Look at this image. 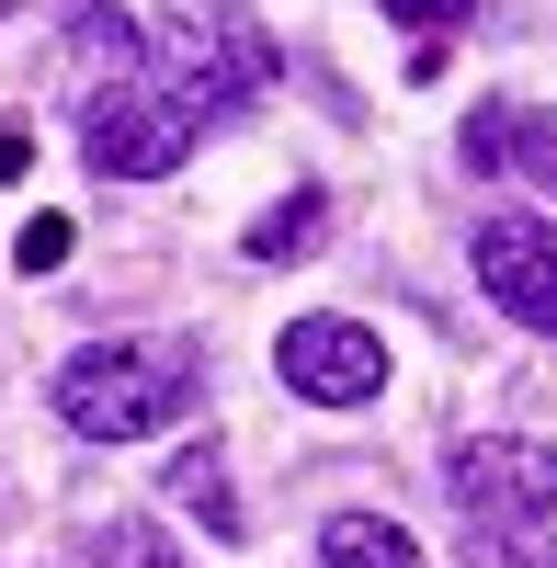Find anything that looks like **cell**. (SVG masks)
<instances>
[{
	"label": "cell",
	"instance_id": "1",
	"mask_svg": "<svg viewBox=\"0 0 557 568\" xmlns=\"http://www.w3.org/2000/svg\"><path fill=\"white\" fill-rule=\"evenodd\" d=\"M205 398L194 342H80L58 364V420L80 444H149Z\"/></svg>",
	"mask_w": 557,
	"mask_h": 568
},
{
	"label": "cell",
	"instance_id": "2",
	"mask_svg": "<svg viewBox=\"0 0 557 568\" xmlns=\"http://www.w3.org/2000/svg\"><path fill=\"white\" fill-rule=\"evenodd\" d=\"M149 69H160L149 91H171V103L194 114V136H205V125H227V114H251L285 58H273V34L240 12V0H171Z\"/></svg>",
	"mask_w": 557,
	"mask_h": 568
},
{
	"label": "cell",
	"instance_id": "3",
	"mask_svg": "<svg viewBox=\"0 0 557 568\" xmlns=\"http://www.w3.org/2000/svg\"><path fill=\"white\" fill-rule=\"evenodd\" d=\"M444 489L467 500V535L546 524V511H557V444H535V433H467L444 455Z\"/></svg>",
	"mask_w": 557,
	"mask_h": 568
},
{
	"label": "cell",
	"instance_id": "4",
	"mask_svg": "<svg viewBox=\"0 0 557 568\" xmlns=\"http://www.w3.org/2000/svg\"><path fill=\"white\" fill-rule=\"evenodd\" d=\"M80 149H91L103 182H160V171L194 160V114L171 91H149V80H114V91L80 103Z\"/></svg>",
	"mask_w": 557,
	"mask_h": 568
},
{
	"label": "cell",
	"instance_id": "5",
	"mask_svg": "<svg viewBox=\"0 0 557 568\" xmlns=\"http://www.w3.org/2000/svg\"><path fill=\"white\" fill-rule=\"evenodd\" d=\"M273 375H285L307 409H364V398L387 387V329H364L342 307L285 318V329H273Z\"/></svg>",
	"mask_w": 557,
	"mask_h": 568
},
{
	"label": "cell",
	"instance_id": "6",
	"mask_svg": "<svg viewBox=\"0 0 557 568\" xmlns=\"http://www.w3.org/2000/svg\"><path fill=\"white\" fill-rule=\"evenodd\" d=\"M467 262H478V296H489L500 318L557 329V227H546V216H478Z\"/></svg>",
	"mask_w": 557,
	"mask_h": 568
},
{
	"label": "cell",
	"instance_id": "7",
	"mask_svg": "<svg viewBox=\"0 0 557 568\" xmlns=\"http://www.w3.org/2000/svg\"><path fill=\"white\" fill-rule=\"evenodd\" d=\"M69 58L91 69V91H114V80H136V69H149V34H136L114 0H80V12H69Z\"/></svg>",
	"mask_w": 557,
	"mask_h": 568
},
{
	"label": "cell",
	"instance_id": "8",
	"mask_svg": "<svg viewBox=\"0 0 557 568\" xmlns=\"http://www.w3.org/2000/svg\"><path fill=\"white\" fill-rule=\"evenodd\" d=\"M318 568H422V546H409L387 511H331V524H318Z\"/></svg>",
	"mask_w": 557,
	"mask_h": 568
},
{
	"label": "cell",
	"instance_id": "9",
	"mask_svg": "<svg viewBox=\"0 0 557 568\" xmlns=\"http://www.w3.org/2000/svg\"><path fill=\"white\" fill-rule=\"evenodd\" d=\"M318 227H331V194H318V182H296L285 205H262V216H251V240H240V251H251V262H307V251H318Z\"/></svg>",
	"mask_w": 557,
	"mask_h": 568
},
{
	"label": "cell",
	"instance_id": "10",
	"mask_svg": "<svg viewBox=\"0 0 557 568\" xmlns=\"http://www.w3.org/2000/svg\"><path fill=\"white\" fill-rule=\"evenodd\" d=\"M500 171H524V182H546V194H557V114L500 103Z\"/></svg>",
	"mask_w": 557,
	"mask_h": 568
},
{
	"label": "cell",
	"instance_id": "11",
	"mask_svg": "<svg viewBox=\"0 0 557 568\" xmlns=\"http://www.w3.org/2000/svg\"><path fill=\"white\" fill-rule=\"evenodd\" d=\"M171 489H182V500H205V524H216V535H251V524H240V500H227V455H216V444L182 455V466H171Z\"/></svg>",
	"mask_w": 557,
	"mask_h": 568
},
{
	"label": "cell",
	"instance_id": "12",
	"mask_svg": "<svg viewBox=\"0 0 557 568\" xmlns=\"http://www.w3.org/2000/svg\"><path fill=\"white\" fill-rule=\"evenodd\" d=\"M91 568H171V535L160 524H103L91 535Z\"/></svg>",
	"mask_w": 557,
	"mask_h": 568
},
{
	"label": "cell",
	"instance_id": "13",
	"mask_svg": "<svg viewBox=\"0 0 557 568\" xmlns=\"http://www.w3.org/2000/svg\"><path fill=\"white\" fill-rule=\"evenodd\" d=\"M69 251H80V227H69V216H23V240H12V262H23V273H58Z\"/></svg>",
	"mask_w": 557,
	"mask_h": 568
},
{
	"label": "cell",
	"instance_id": "14",
	"mask_svg": "<svg viewBox=\"0 0 557 568\" xmlns=\"http://www.w3.org/2000/svg\"><path fill=\"white\" fill-rule=\"evenodd\" d=\"M376 12H387V23H409V34H422V45H444L455 23L478 12V0H376Z\"/></svg>",
	"mask_w": 557,
	"mask_h": 568
},
{
	"label": "cell",
	"instance_id": "15",
	"mask_svg": "<svg viewBox=\"0 0 557 568\" xmlns=\"http://www.w3.org/2000/svg\"><path fill=\"white\" fill-rule=\"evenodd\" d=\"M34 171V125H0V182H23Z\"/></svg>",
	"mask_w": 557,
	"mask_h": 568
}]
</instances>
